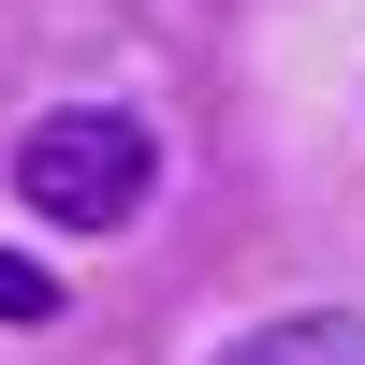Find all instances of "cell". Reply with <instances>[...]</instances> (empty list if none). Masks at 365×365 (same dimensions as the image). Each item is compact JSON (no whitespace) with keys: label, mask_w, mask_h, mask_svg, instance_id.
<instances>
[{"label":"cell","mask_w":365,"mask_h":365,"mask_svg":"<svg viewBox=\"0 0 365 365\" xmlns=\"http://www.w3.org/2000/svg\"><path fill=\"white\" fill-rule=\"evenodd\" d=\"M146 175H161V146H146V117H117V103H58V117L15 132V205L58 220V234L146 220Z\"/></svg>","instance_id":"6da1fadb"},{"label":"cell","mask_w":365,"mask_h":365,"mask_svg":"<svg viewBox=\"0 0 365 365\" xmlns=\"http://www.w3.org/2000/svg\"><path fill=\"white\" fill-rule=\"evenodd\" d=\"M220 365H365V307H292V322H249Z\"/></svg>","instance_id":"7a4b0ae2"},{"label":"cell","mask_w":365,"mask_h":365,"mask_svg":"<svg viewBox=\"0 0 365 365\" xmlns=\"http://www.w3.org/2000/svg\"><path fill=\"white\" fill-rule=\"evenodd\" d=\"M0 322H15V336H44V322H73V307H58V278H44L29 249H0Z\"/></svg>","instance_id":"3957f363"}]
</instances>
